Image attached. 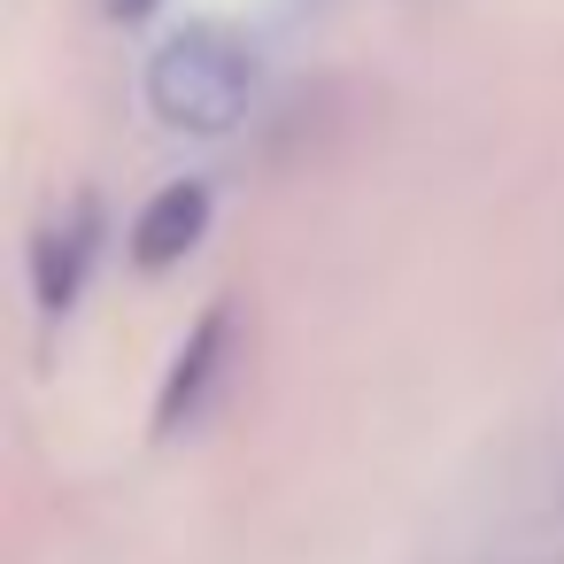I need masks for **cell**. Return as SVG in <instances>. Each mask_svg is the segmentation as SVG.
Returning <instances> with one entry per match:
<instances>
[{"instance_id":"cell-1","label":"cell","mask_w":564,"mask_h":564,"mask_svg":"<svg viewBox=\"0 0 564 564\" xmlns=\"http://www.w3.org/2000/svg\"><path fill=\"white\" fill-rule=\"evenodd\" d=\"M256 86H263V47L232 24H186L148 55V109L194 140L232 132L248 117Z\"/></svg>"},{"instance_id":"cell-3","label":"cell","mask_w":564,"mask_h":564,"mask_svg":"<svg viewBox=\"0 0 564 564\" xmlns=\"http://www.w3.org/2000/svg\"><path fill=\"white\" fill-rule=\"evenodd\" d=\"M101 232H109V217H101L94 194H78L63 217L40 225V240H32V294H40L47 317H70V310H78L86 271H94V256H101Z\"/></svg>"},{"instance_id":"cell-5","label":"cell","mask_w":564,"mask_h":564,"mask_svg":"<svg viewBox=\"0 0 564 564\" xmlns=\"http://www.w3.org/2000/svg\"><path fill=\"white\" fill-rule=\"evenodd\" d=\"M155 9H163V0H109L117 24H140V17H155Z\"/></svg>"},{"instance_id":"cell-2","label":"cell","mask_w":564,"mask_h":564,"mask_svg":"<svg viewBox=\"0 0 564 564\" xmlns=\"http://www.w3.org/2000/svg\"><path fill=\"white\" fill-rule=\"evenodd\" d=\"M232 333H240L232 294H217V302L194 317V333L178 340L171 371H163V394H155V433H163V441H178L186 425L209 417V394H217L225 371H232Z\"/></svg>"},{"instance_id":"cell-4","label":"cell","mask_w":564,"mask_h":564,"mask_svg":"<svg viewBox=\"0 0 564 564\" xmlns=\"http://www.w3.org/2000/svg\"><path fill=\"white\" fill-rule=\"evenodd\" d=\"M209 186L202 178H171L140 217H132V263L140 271H171V263H186L194 248H202V232H209Z\"/></svg>"}]
</instances>
